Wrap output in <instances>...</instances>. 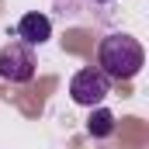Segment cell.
I'll return each instance as SVG.
<instances>
[{"mask_svg":"<svg viewBox=\"0 0 149 149\" xmlns=\"http://www.w3.org/2000/svg\"><path fill=\"white\" fill-rule=\"evenodd\" d=\"M142 63H146V52L132 35L114 31V35H104L97 45V70L108 80H132L142 70Z\"/></svg>","mask_w":149,"mask_h":149,"instance_id":"obj_1","label":"cell"},{"mask_svg":"<svg viewBox=\"0 0 149 149\" xmlns=\"http://www.w3.org/2000/svg\"><path fill=\"white\" fill-rule=\"evenodd\" d=\"M38 70V59L31 52V45L24 42H10L0 49V80L7 83H28Z\"/></svg>","mask_w":149,"mask_h":149,"instance_id":"obj_2","label":"cell"},{"mask_svg":"<svg viewBox=\"0 0 149 149\" xmlns=\"http://www.w3.org/2000/svg\"><path fill=\"white\" fill-rule=\"evenodd\" d=\"M108 94H111V80L101 73L97 66H87V70H80V73L70 80V97H73L76 104H83V108L101 104Z\"/></svg>","mask_w":149,"mask_h":149,"instance_id":"obj_3","label":"cell"},{"mask_svg":"<svg viewBox=\"0 0 149 149\" xmlns=\"http://www.w3.org/2000/svg\"><path fill=\"white\" fill-rule=\"evenodd\" d=\"M49 35H52V21H49L45 14H38V10L24 14V17L17 21V38H21L24 45H42V42H49Z\"/></svg>","mask_w":149,"mask_h":149,"instance_id":"obj_4","label":"cell"},{"mask_svg":"<svg viewBox=\"0 0 149 149\" xmlns=\"http://www.w3.org/2000/svg\"><path fill=\"white\" fill-rule=\"evenodd\" d=\"M87 132H90L94 139H108L114 132V114L104 111V108H97V111L90 114V121H87Z\"/></svg>","mask_w":149,"mask_h":149,"instance_id":"obj_5","label":"cell"},{"mask_svg":"<svg viewBox=\"0 0 149 149\" xmlns=\"http://www.w3.org/2000/svg\"><path fill=\"white\" fill-rule=\"evenodd\" d=\"M97 3H111V0H97Z\"/></svg>","mask_w":149,"mask_h":149,"instance_id":"obj_6","label":"cell"}]
</instances>
